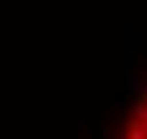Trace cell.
I'll list each match as a JSON object with an SVG mask.
<instances>
[{
  "label": "cell",
  "mask_w": 147,
  "mask_h": 139,
  "mask_svg": "<svg viewBox=\"0 0 147 139\" xmlns=\"http://www.w3.org/2000/svg\"><path fill=\"white\" fill-rule=\"evenodd\" d=\"M121 139H147V80L127 112V121L121 127Z\"/></svg>",
  "instance_id": "1"
}]
</instances>
